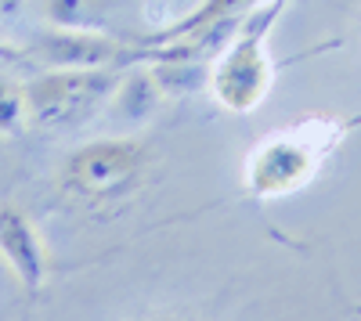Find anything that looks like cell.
Returning <instances> with one entry per match:
<instances>
[{
	"mask_svg": "<svg viewBox=\"0 0 361 321\" xmlns=\"http://www.w3.org/2000/svg\"><path fill=\"white\" fill-rule=\"evenodd\" d=\"M44 18L69 33H109L112 0H44Z\"/></svg>",
	"mask_w": 361,
	"mask_h": 321,
	"instance_id": "obj_8",
	"label": "cell"
},
{
	"mask_svg": "<svg viewBox=\"0 0 361 321\" xmlns=\"http://www.w3.org/2000/svg\"><path fill=\"white\" fill-rule=\"evenodd\" d=\"M29 8V0H0V25H11L15 18H22Z\"/></svg>",
	"mask_w": 361,
	"mask_h": 321,
	"instance_id": "obj_11",
	"label": "cell"
},
{
	"mask_svg": "<svg viewBox=\"0 0 361 321\" xmlns=\"http://www.w3.org/2000/svg\"><path fill=\"white\" fill-rule=\"evenodd\" d=\"M350 123L304 120L289 130L267 134L246 156V191L253 199H282L314 181L322 163L333 156Z\"/></svg>",
	"mask_w": 361,
	"mask_h": 321,
	"instance_id": "obj_2",
	"label": "cell"
},
{
	"mask_svg": "<svg viewBox=\"0 0 361 321\" xmlns=\"http://www.w3.org/2000/svg\"><path fill=\"white\" fill-rule=\"evenodd\" d=\"M0 260L29 296H37L47 285L51 256L44 249V239L33 220L11 202H0Z\"/></svg>",
	"mask_w": 361,
	"mask_h": 321,
	"instance_id": "obj_5",
	"label": "cell"
},
{
	"mask_svg": "<svg viewBox=\"0 0 361 321\" xmlns=\"http://www.w3.org/2000/svg\"><path fill=\"white\" fill-rule=\"evenodd\" d=\"M152 170V152L141 137H94L58 166V191L83 210L123 206L141 191Z\"/></svg>",
	"mask_w": 361,
	"mask_h": 321,
	"instance_id": "obj_1",
	"label": "cell"
},
{
	"mask_svg": "<svg viewBox=\"0 0 361 321\" xmlns=\"http://www.w3.org/2000/svg\"><path fill=\"white\" fill-rule=\"evenodd\" d=\"M286 4L289 0H267V4H257L243 15L238 29L231 33L228 51L214 62V76H209V91H214L221 108L246 115L267 98L271 80H275L267 37L275 18L286 11Z\"/></svg>",
	"mask_w": 361,
	"mask_h": 321,
	"instance_id": "obj_3",
	"label": "cell"
},
{
	"mask_svg": "<svg viewBox=\"0 0 361 321\" xmlns=\"http://www.w3.org/2000/svg\"><path fill=\"white\" fill-rule=\"evenodd\" d=\"M152 73L163 87V94H195L202 87H209V76H214V62H195L192 54H180V58H156Z\"/></svg>",
	"mask_w": 361,
	"mask_h": 321,
	"instance_id": "obj_9",
	"label": "cell"
},
{
	"mask_svg": "<svg viewBox=\"0 0 361 321\" xmlns=\"http://www.w3.org/2000/svg\"><path fill=\"white\" fill-rule=\"evenodd\" d=\"M123 69L119 65H90V69H47L25 80V108L29 123L44 130H69L87 123L98 108L109 105Z\"/></svg>",
	"mask_w": 361,
	"mask_h": 321,
	"instance_id": "obj_4",
	"label": "cell"
},
{
	"mask_svg": "<svg viewBox=\"0 0 361 321\" xmlns=\"http://www.w3.org/2000/svg\"><path fill=\"white\" fill-rule=\"evenodd\" d=\"M163 87L152 73V65H145V69H130L119 76L116 83V91L109 98V108L116 120H130V123H148L152 115L159 112L163 105Z\"/></svg>",
	"mask_w": 361,
	"mask_h": 321,
	"instance_id": "obj_7",
	"label": "cell"
},
{
	"mask_svg": "<svg viewBox=\"0 0 361 321\" xmlns=\"http://www.w3.org/2000/svg\"><path fill=\"white\" fill-rule=\"evenodd\" d=\"M357 123H361V120H350V127H357Z\"/></svg>",
	"mask_w": 361,
	"mask_h": 321,
	"instance_id": "obj_12",
	"label": "cell"
},
{
	"mask_svg": "<svg viewBox=\"0 0 361 321\" xmlns=\"http://www.w3.org/2000/svg\"><path fill=\"white\" fill-rule=\"evenodd\" d=\"M29 123V108H25V87L11 80L8 73H0V137L18 134Z\"/></svg>",
	"mask_w": 361,
	"mask_h": 321,
	"instance_id": "obj_10",
	"label": "cell"
},
{
	"mask_svg": "<svg viewBox=\"0 0 361 321\" xmlns=\"http://www.w3.org/2000/svg\"><path fill=\"white\" fill-rule=\"evenodd\" d=\"M33 54L44 58L51 69L119 65L123 58H134V51L127 44L112 40L109 33H69V29H51L44 40L33 44Z\"/></svg>",
	"mask_w": 361,
	"mask_h": 321,
	"instance_id": "obj_6",
	"label": "cell"
}]
</instances>
